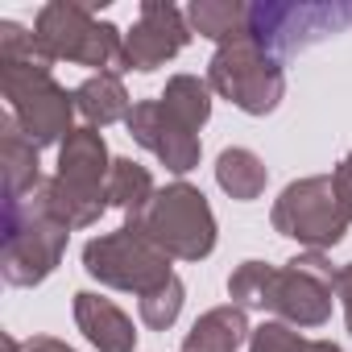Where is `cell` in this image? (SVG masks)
I'll use <instances>...</instances> for the list:
<instances>
[{
  "mask_svg": "<svg viewBox=\"0 0 352 352\" xmlns=\"http://www.w3.org/2000/svg\"><path fill=\"white\" fill-rule=\"evenodd\" d=\"M0 91L9 100L13 120L38 149L75 133L71 129L75 91L54 83L50 58L42 54L38 38L25 34L17 21H0Z\"/></svg>",
  "mask_w": 352,
  "mask_h": 352,
  "instance_id": "cell-1",
  "label": "cell"
},
{
  "mask_svg": "<svg viewBox=\"0 0 352 352\" xmlns=\"http://www.w3.org/2000/svg\"><path fill=\"white\" fill-rule=\"evenodd\" d=\"M71 224L50 199V183L34 187L21 199L5 204V253H0V270H5L9 286H38L50 278V270L63 261Z\"/></svg>",
  "mask_w": 352,
  "mask_h": 352,
  "instance_id": "cell-2",
  "label": "cell"
},
{
  "mask_svg": "<svg viewBox=\"0 0 352 352\" xmlns=\"http://www.w3.org/2000/svg\"><path fill=\"white\" fill-rule=\"evenodd\" d=\"M34 38L50 63H79V67H100V75H120L129 71L124 63V38L116 25L100 21L91 5L79 0H54L38 9Z\"/></svg>",
  "mask_w": 352,
  "mask_h": 352,
  "instance_id": "cell-3",
  "label": "cell"
},
{
  "mask_svg": "<svg viewBox=\"0 0 352 352\" xmlns=\"http://www.w3.org/2000/svg\"><path fill=\"white\" fill-rule=\"evenodd\" d=\"M108 149L96 129H75L58 149V174L50 179V199L71 228H87L108 208Z\"/></svg>",
  "mask_w": 352,
  "mask_h": 352,
  "instance_id": "cell-4",
  "label": "cell"
},
{
  "mask_svg": "<svg viewBox=\"0 0 352 352\" xmlns=\"http://www.w3.org/2000/svg\"><path fill=\"white\" fill-rule=\"evenodd\" d=\"M208 83L249 116L274 112L282 104V91H286L282 63L249 34L220 42V50L212 54V67H208Z\"/></svg>",
  "mask_w": 352,
  "mask_h": 352,
  "instance_id": "cell-5",
  "label": "cell"
},
{
  "mask_svg": "<svg viewBox=\"0 0 352 352\" xmlns=\"http://www.w3.org/2000/svg\"><path fill=\"white\" fill-rule=\"evenodd\" d=\"M133 228H141L162 253L183 257V261H204L216 249V216H212L204 191H195L187 183H174V187L157 191L149 212Z\"/></svg>",
  "mask_w": 352,
  "mask_h": 352,
  "instance_id": "cell-6",
  "label": "cell"
},
{
  "mask_svg": "<svg viewBox=\"0 0 352 352\" xmlns=\"http://www.w3.org/2000/svg\"><path fill=\"white\" fill-rule=\"evenodd\" d=\"M352 224L348 208L336 195L331 174H315V179H298L282 191V199L274 204V228L298 245H307L311 253L340 245L344 228Z\"/></svg>",
  "mask_w": 352,
  "mask_h": 352,
  "instance_id": "cell-7",
  "label": "cell"
},
{
  "mask_svg": "<svg viewBox=\"0 0 352 352\" xmlns=\"http://www.w3.org/2000/svg\"><path fill=\"white\" fill-rule=\"evenodd\" d=\"M83 265L104 286L133 290L137 298L149 294V290H157L166 278H174L170 274V253H162L141 228H120V232H108V236L87 241Z\"/></svg>",
  "mask_w": 352,
  "mask_h": 352,
  "instance_id": "cell-8",
  "label": "cell"
},
{
  "mask_svg": "<svg viewBox=\"0 0 352 352\" xmlns=\"http://www.w3.org/2000/svg\"><path fill=\"white\" fill-rule=\"evenodd\" d=\"M352 30V5H249V38L261 42L274 58L298 54L331 34Z\"/></svg>",
  "mask_w": 352,
  "mask_h": 352,
  "instance_id": "cell-9",
  "label": "cell"
},
{
  "mask_svg": "<svg viewBox=\"0 0 352 352\" xmlns=\"http://www.w3.org/2000/svg\"><path fill=\"white\" fill-rule=\"evenodd\" d=\"M331 290H336V270L327 265L323 253H302L290 265H274L265 311L282 315L286 323L298 327H319L331 315Z\"/></svg>",
  "mask_w": 352,
  "mask_h": 352,
  "instance_id": "cell-10",
  "label": "cell"
},
{
  "mask_svg": "<svg viewBox=\"0 0 352 352\" xmlns=\"http://www.w3.org/2000/svg\"><path fill=\"white\" fill-rule=\"evenodd\" d=\"M124 124H129V133H133L137 145H145L149 153H157L166 162V170L187 174V170L199 166V137H195V129H187L162 100L133 104V112H129Z\"/></svg>",
  "mask_w": 352,
  "mask_h": 352,
  "instance_id": "cell-11",
  "label": "cell"
},
{
  "mask_svg": "<svg viewBox=\"0 0 352 352\" xmlns=\"http://www.w3.org/2000/svg\"><path fill=\"white\" fill-rule=\"evenodd\" d=\"M191 42V25L187 13L174 5H157V0H145L133 34L124 38V63L129 71H157L166 58H174L183 46Z\"/></svg>",
  "mask_w": 352,
  "mask_h": 352,
  "instance_id": "cell-12",
  "label": "cell"
},
{
  "mask_svg": "<svg viewBox=\"0 0 352 352\" xmlns=\"http://www.w3.org/2000/svg\"><path fill=\"white\" fill-rule=\"evenodd\" d=\"M75 319H79L83 336L100 352H133V344H137V331H133L129 315L116 302H108V298H100L91 290L75 294Z\"/></svg>",
  "mask_w": 352,
  "mask_h": 352,
  "instance_id": "cell-13",
  "label": "cell"
},
{
  "mask_svg": "<svg viewBox=\"0 0 352 352\" xmlns=\"http://www.w3.org/2000/svg\"><path fill=\"white\" fill-rule=\"evenodd\" d=\"M0 162H5V204L30 195L42 187V170H38V145L25 137V129L13 120V112L0 116Z\"/></svg>",
  "mask_w": 352,
  "mask_h": 352,
  "instance_id": "cell-14",
  "label": "cell"
},
{
  "mask_svg": "<svg viewBox=\"0 0 352 352\" xmlns=\"http://www.w3.org/2000/svg\"><path fill=\"white\" fill-rule=\"evenodd\" d=\"M249 336V319L241 307H216L204 319H195V327L183 340V352H236Z\"/></svg>",
  "mask_w": 352,
  "mask_h": 352,
  "instance_id": "cell-15",
  "label": "cell"
},
{
  "mask_svg": "<svg viewBox=\"0 0 352 352\" xmlns=\"http://www.w3.org/2000/svg\"><path fill=\"white\" fill-rule=\"evenodd\" d=\"M75 112L87 124H112V120H129V91L120 83V75H91L75 87Z\"/></svg>",
  "mask_w": 352,
  "mask_h": 352,
  "instance_id": "cell-16",
  "label": "cell"
},
{
  "mask_svg": "<svg viewBox=\"0 0 352 352\" xmlns=\"http://www.w3.org/2000/svg\"><path fill=\"white\" fill-rule=\"evenodd\" d=\"M153 179H149V170L137 166L133 157H116L112 162V179H108V199L129 216V228L141 224V216L149 212L153 204Z\"/></svg>",
  "mask_w": 352,
  "mask_h": 352,
  "instance_id": "cell-17",
  "label": "cell"
},
{
  "mask_svg": "<svg viewBox=\"0 0 352 352\" xmlns=\"http://www.w3.org/2000/svg\"><path fill=\"white\" fill-rule=\"evenodd\" d=\"M265 179H270V174H265V162H261L253 149L232 145V149H224L220 162H216V183H220L232 199H241V204L261 199Z\"/></svg>",
  "mask_w": 352,
  "mask_h": 352,
  "instance_id": "cell-18",
  "label": "cell"
},
{
  "mask_svg": "<svg viewBox=\"0 0 352 352\" xmlns=\"http://www.w3.org/2000/svg\"><path fill=\"white\" fill-rule=\"evenodd\" d=\"M187 25L204 38L232 42L249 34V5H241V0H195L187 9Z\"/></svg>",
  "mask_w": 352,
  "mask_h": 352,
  "instance_id": "cell-19",
  "label": "cell"
},
{
  "mask_svg": "<svg viewBox=\"0 0 352 352\" xmlns=\"http://www.w3.org/2000/svg\"><path fill=\"white\" fill-rule=\"evenodd\" d=\"M157 100H162L174 116H179L187 129H195V133H199V129L208 124V116H212V96H208V83H199L195 75H174Z\"/></svg>",
  "mask_w": 352,
  "mask_h": 352,
  "instance_id": "cell-20",
  "label": "cell"
},
{
  "mask_svg": "<svg viewBox=\"0 0 352 352\" xmlns=\"http://www.w3.org/2000/svg\"><path fill=\"white\" fill-rule=\"evenodd\" d=\"M249 352H340V344H331V340H302L286 323H261L253 331V340H249Z\"/></svg>",
  "mask_w": 352,
  "mask_h": 352,
  "instance_id": "cell-21",
  "label": "cell"
},
{
  "mask_svg": "<svg viewBox=\"0 0 352 352\" xmlns=\"http://www.w3.org/2000/svg\"><path fill=\"white\" fill-rule=\"evenodd\" d=\"M183 282L179 278H166L157 290H149V294H141V319H145V327H153V331H166L174 319H179V311H183Z\"/></svg>",
  "mask_w": 352,
  "mask_h": 352,
  "instance_id": "cell-22",
  "label": "cell"
},
{
  "mask_svg": "<svg viewBox=\"0 0 352 352\" xmlns=\"http://www.w3.org/2000/svg\"><path fill=\"white\" fill-rule=\"evenodd\" d=\"M270 278H274V265H265V261H245V265L228 278V294H232L241 307H261V311H265Z\"/></svg>",
  "mask_w": 352,
  "mask_h": 352,
  "instance_id": "cell-23",
  "label": "cell"
},
{
  "mask_svg": "<svg viewBox=\"0 0 352 352\" xmlns=\"http://www.w3.org/2000/svg\"><path fill=\"white\" fill-rule=\"evenodd\" d=\"M331 183H336V195H340V204L348 208V216H352V153L331 170Z\"/></svg>",
  "mask_w": 352,
  "mask_h": 352,
  "instance_id": "cell-24",
  "label": "cell"
},
{
  "mask_svg": "<svg viewBox=\"0 0 352 352\" xmlns=\"http://www.w3.org/2000/svg\"><path fill=\"white\" fill-rule=\"evenodd\" d=\"M336 294L344 302V319H348V331H352V265L336 270Z\"/></svg>",
  "mask_w": 352,
  "mask_h": 352,
  "instance_id": "cell-25",
  "label": "cell"
},
{
  "mask_svg": "<svg viewBox=\"0 0 352 352\" xmlns=\"http://www.w3.org/2000/svg\"><path fill=\"white\" fill-rule=\"evenodd\" d=\"M25 352H75V348H67L63 340H50V336H34V340H25Z\"/></svg>",
  "mask_w": 352,
  "mask_h": 352,
  "instance_id": "cell-26",
  "label": "cell"
},
{
  "mask_svg": "<svg viewBox=\"0 0 352 352\" xmlns=\"http://www.w3.org/2000/svg\"><path fill=\"white\" fill-rule=\"evenodd\" d=\"M5 352H25V344H17L13 336H5Z\"/></svg>",
  "mask_w": 352,
  "mask_h": 352,
  "instance_id": "cell-27",
  "label": "cell"
}]
</instances>
